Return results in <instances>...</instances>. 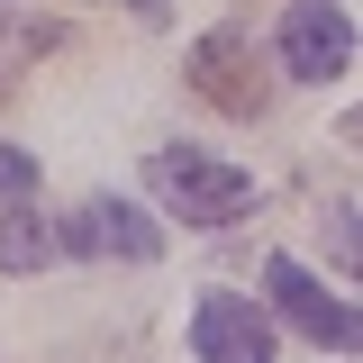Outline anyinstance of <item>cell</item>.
<instances>
[{
    "instance_id": "obj_1",
    "label": "cell",
    "mask_w": 363,
    "mask_h": 363,
    "mask_svg": "<svg viewBox=\"0 0 363 363\" xmlns=\"http://www.w3.org/2000/svg\"><path fill=\"white\" fill-rule=\"evenodd\" d=\"M145 182H155V200H164L182 227H236L245 209H255V173H236V164L200 155V145L145 155Z\"/></svg>"
},
{
    "instance_id": "obj_2",
    "label": "cell",
    "mask_w": 363,
    "mask_h": 363,
    "mask_svg": "<svg viewBox=\"0 0 363 363\" xmlns=\"http://www.w3.org/2000/svg\"><path fill=\"white\" fill-rule=\"evenodd\" d=\"M191 91L218 109V118H264L272 109V73L255 64V45H245V28H209V37L191 45Z\"/></svg>"
},
{
    "instance_id": "obj_3",
    "label": "cell",
    "mask_w": 363,
    "mask_h": 363,
    "mask_svg": "<svg viewBox=\"0 0 363 363\" xmlns=\"http://www.w3.org/2000/svg\"><path fill=\"white\" fill-rule=\"evenodd\" d=\"M264 291H272V309L291 318L309 345H336V354H363V309H345L327 281H318L300 255H272L264 264Z\"/></svg>"
},
{
    "instance_id": "obj_4",
    "label": "cell",
    "mask_w": 363,
    "mask_h": 363,
    "mask_svg": "<svg viewBox=\"0 0 363 363\" xmlns=\"http://www.w3.org/2000/svg\"><path fill=\"white\" fill-rule=\"evenodd\" d=\"M354 64V18L336 0H291L281 9V73L291 82H336Z\"/></svg>"
},
{
    "instance_id": "obj_5",
    "label": "cell",
    "mask_w": 363,
    "mask_h": 363,
    "mask_svg": "<svg viewBox=\"0 0 363 363\" xmlns=\"http://www.w3.org/2000/svg\"><path fill=\"white\" fill-rule=\"evenodd\" d=\"M64 245L73 255H100V264H155L164 255V227L145 209H128V200H109V191H91L82 209L64 218Z\"/></svg>"
},
{
    "instance_id": "obj_6",
    "label": "cell",
    "mask_w": 363,
    "mask_h": 363,
    "mask_svg": "<svg viewBox=\"0 0 363 363\" xmlns=\"http://www.w3.org/2000/svg\"><path fill=\"white\" fill-rule=\"evenodd\" d=\"M191 354L200 363H272V318L245 291H200L191 309Z\"/></svg>"
},
{
    "instance_id": "obj_7",
    "label": "cell",
    "mask_w": 363,
    "mask_h": 363,
    "mask_svg": "<svg viewBox=\"0 0 363 363\" xmlns=\"http://www.w3.org/2000/svg\"><path fill=\"white\" fill-rule=\"evenodd\" d=\"M64 255V227H45L28 200H9V218H0V272H37Z\"/></svg>"
},
{
    "instance_id": "obj_8",
    "label": "cell",
    "mask_w": 363,
    "mask_h": 363,
    "mask_svg": "<svg viewBox=\"0 0 363 363\" xmlns=\"http://www.w3.org/2000/svg\"><path fill=\"white\" fill-rule=\"evenodd\" d=\"M45 45H64L55 18H9V9H0V91H9V73H28Z\"/></svg>"
},
{
    "instance_id": "obj_9",
    "label": "cell",
    "mask_w": 363,
    "mask_h": 363,
    "mask_svg": "<svg viewBox=\"0 0 363 363\" xmlns=\"http://www.w3.org/2000/svg\"><path fill=\"white\" fill-rule=\"evenodd\" d=\"M327 255H336V272H354V281H363V209H345V218L327 227Z\"/></svg>"
},
{
    "instance_id": "obj_10",
    "label": "cell",
    "mask_w": 363,
    "mask_h": 363,
    "mask_svg": "<svg viewBox=\"0 0 363 363\" xmlns=\"http://www.w3.org/2000/svg\"><path fill=\"white\" fill-rule=\"evenodd\" d=\"M0 200H37V155L0 145Z\"/></svg>"
},
{
    "instance_id": "obj_11",
    "label": "cell",
    "mask_w": 363,
    "mask_h": 363,
    "mask_svg": "<svg viewBox=\"0 0 363 363\" xmlns=\"http://www.w3.org/2000/svg\"><path fill=\"white\" fill-rule=\"evenodd\" d=\"M345 145H363V109H345Z\"/></svg>"
}]
</instances>
